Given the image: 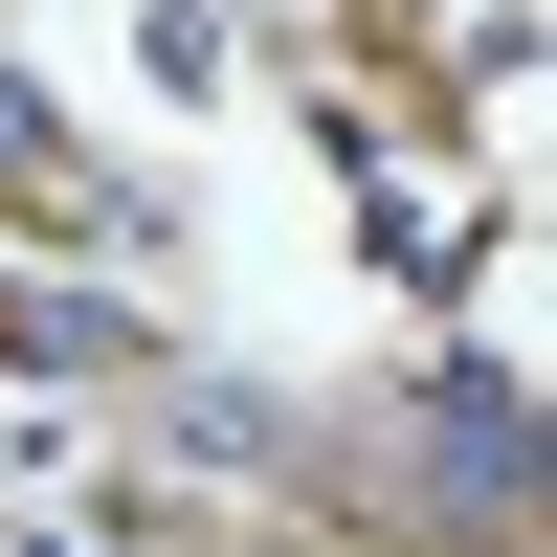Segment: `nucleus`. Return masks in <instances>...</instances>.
Masks as SVG:
<instances>
[{"instance_id": "nucleus-1", "label": "nucleus", "mask_w": 557, "mask_h": 557, "mask_svg": "<svg viewBox=\"0 0 557 557\" xmlns=\"http://www.w3.org/2000/svg\"><path fill=\"white\" fill-rule=\"evenodd\" d=\"M246 23H290V0H246Z\"/></svg>"}]
</instances>
